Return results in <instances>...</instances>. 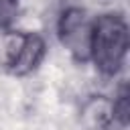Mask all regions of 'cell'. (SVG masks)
Here are the masks:
<instances>
[{"label":"cell","mask_w":130,"mask_h":130,"mask_svg":"<svg viewBox=\"0 0 130 130\" xmlns=\"http://www.w3.org/2000/svg\"><path fill=\"white\" fill-rule=\"evenodd\" d=\"M130 51V26L128 18L120 10H106L93 14L89 63L104 79H116L128 61Z\"/></svg>","instance_id":"obj_1"},{"label":"cell","mask_w":130,"mask_h":130,"mask_svg":"<svg viewBox=\"0 0 130 130\" xmlns=\"http://www.w3.org/2000/svg\"><path fill=\"white\" fill-rule=\"evenodd\" d=\"M93 14L81 4H65L55 18V37L77 65L89 63Z\"/></svg>","instance_id":"obj_2"},{"label":"cell","mask_w":130,"mask_h":130,"mask_svg":"<svg viewBox=\"0 0 130 130\" xmlns=\"http://www.w3.org/2000/svg\"><path fill=\"white\" fill-rule=\"evenodd\" d=\"M116 114V98L104 91L85 95L77 110V120L83 130H104Z\"/></svg>","instance_id":"obj_3"},{"label":"cell","mask_w":130,"mask_h":130,"mask_svg":"<svg viewBox=\"0 0 130 130\" xmlns=\"http://www.w3.org/2000/svg\"><path fill=\"white\" fill-rule=\"evenodd\" d=\"M28 35H30V30L18 28V26H10L6 30H0V71H4L10 77L22 57Z\"/></svg>","instance_id":"obj_4"},{"label":"cell","mask_w":130,"mask_h":130,"mask_svg":"<svg viewBox=\"0 0 130 130\" xmlns=\"http://www.w3.org/2000/svg\"><path fill=\"white\" fill-rule=\"evenodd\" d=\"M114 98H116V114L104 130H130V102L126 87L114 93Z\"/></svg>","instance_id":"obj_5"},{"label":"cell","mask_w":130,"mask_h":130,"mask_svg":"<svg viewBox=\"0 0 130 130\" xmlns=\"http://www.w3.org/2000/svg\"><path fill=\"white\" fill-rule=\"evenodd\" d=\"M22 10V0H0V30L16 26Z\"/></svg>","instance_id":"obj_6"}]
</instances>
